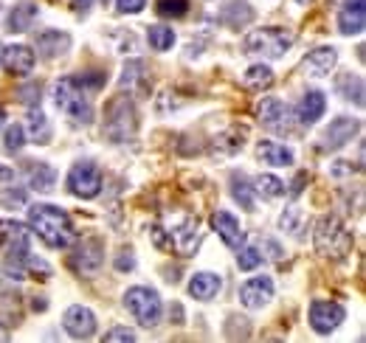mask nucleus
I'll return each mask as SVG.
<instances>
[{"mask_svg": "<svg viewBox=\"0 0 366 343\" xmlns=\"http://www.w3.org/2000/svg\"><path fill=\"white\" fill-rule=\"evenodd\" d=\"M104 341H136V335L127 329V327H116V329H110L107 335H104Z\"/></svg>", "mask_w": 366, "mask_h": 343, "instance_id": "37", "label": "nucleus"}, {"mask_svg": "<svg viewBox=\"0 0 366 343\" xmlns=\"http://www.w3.org/2000/svg\"><path fill=\"white\" fill-rule=\"evenodd\" d=\"M344 318H347V312H344V307L335 304V301H313V304H310V327H313L316 332H321V335L332 332Z\"/></svg>", "mask_w": 366, "mask_h": 343, "instance_id": "9", "label": "nucleus"}, {"mask_svg": "<svg viewBox=\"0 0 366 343\" xmlns=\"http://www.w3.org/2000/svg\"><path fill=\"white\" fill-rule=\"evenodd\" d=\"M361 129L358 119H335L324 132V149H341L344 144L352 141V135Z\"/></svg>", "mask_w": 366, "mask_h": 343, "instance_id": "16", "label": "nucleus"}, {"mask_svg": "<svg viewBox=\"0 0 366 343\" xmlns=\"http://www.w3.org/2000/svg\"><path fill=\"white\" fill-rule=\"evenodd\" d=\"M189 9V0H158L155 3V11L161 17H183Z\"/></svg>", "mask_w": 366, "mask_h": 343, "instance_id": "32", "label": "nucleus"}, {"mask_svg": "<svg viewBox=\"0 0 366 343\" xmlns=\"http://www.w3.org/2000/svg\"><path fill=\"white\" fill-rule=\"evenodd\" d=\"M257 155H259L268 166H290V164H293V152H290L285 144H276V141H259Z\"/></svg>", "mask_w": 366, "mask_h": 343, "instance_id": "23", "label": "nucleus"}, {"mask_svg": "<svg viewBox=\"0 0 366 343\" xmlns=\"http://www.w3.org/2000/svg\"><path fill=\"white\" fill-rule=\"evenodd\" d=\"M31 307H34V309H40V312H43V309H46L48 304H46V299H34V304H31Z\"/></svg>", "mask_w": 366, "mask_h": 343, "instance_id": "41", "label": "nucleus"}, {"mask_svg": "<svg viewBox=\"0 0 366 343\" xmlns=\"http://www.w3.org/2000/svg\"><path fill=\"white\" fill-rule=\"evenodd\" d=\"M242 85L248 87V90H265V87L274 85V71L268 65H254V68L245 71Z\"/></svg>", "mask_w": 366, "mask_h": 343, "instance_id": "25", "label": "nucleus"}, {"mask_svg": "<svg viewBox=\"0 0 366 343\" xmlns=\"http://www.w3.org/2000/svg\"><path fill=\"white\" fill-rule=\"evenodd\" d=\"M116 267L124 273V270H133L136 267V259H133V251H122L119 259H116Z\"/></svg>", "mask_w": 366, "mask_h": 343, "instance_id": "38", "label": "nucleus"}, {"mask_svg": "<svg viewBox=\"0 0 366 343\" xmlns=\"http://www.w3.org/2000/svg\"><path fill=\"white\" fill-rule=\"evenodd\" d=\"M274 299V279L271 276H254L239 287V301L248 309H262Z\"/></svg>", "mask_w": 366, "mask_h": 343, "instance_id": "10", "label": "nucleus"}, {"mask_svg": "<svg viewBox=\"0 0 366 343\" xmlns=\"http://www.w3.org/2000/svg\"><path fill=\"white\" fill-rule=\"evenodd\" d=\"M102 257H104L102 242L91 237V239H85V242L79 245V251L74 254V264H76L82 273H93V270L102 264Z\"/></svg>", "mask_w": 366, "mask_h": 343, "instance_id": "21", "label": "nucleus"}, {"mask_svg": "<svg viewBox=\"0 0 366 343\" xmlns=\"http://www.w3.org/2000/svg\"><path fill=\"white\" fill-rule=\"evenodd\" d=\"M293 45V34L287 29H259V31H251L245 40H242V51L251 54V56H265V59H279L287 54V48Z\"/></svg>", "mask_w": 366, "mask_h": 343, "instance_id": "5", "label": "nucleus"}, {"mask_svg": "<svg viewBox=\"0 0 366 343\" xmlns=\"http://www.w3.org/2000/svg\"><path fill=\"white\" fill-rule=\"evenodd\" d=\"M169 245L181 257H189V254L197 251V245H200V222H197V217H186L181 225H175L169 231Z\"/></svg>", "mask_w": 366, "mask_h": 343, "instance_id": "11", "label": "nucleus"}, {"mask_svg": "<svg viewBox=\"0 0 366 343\" xmlns=\"http://www.w3.org/2000/svg\"><path fill=\"white\" fill-rule=\"evenodd\" d=\"M237 264H239V270H254V267H259V264H262L259 248H242L239 257H237Z\"/></svg>", "mask_w": 366, "mask_h": 343, "instance_id": "34", "label": "nucleus"}, {"mask_svg": "<svg viewBox=\"0 0 366 343\" xmlns=\"http://www.w3.org/2000/svg\"><path fill=\"white\" fill-rule=\"evenodd\" d=\"M91 3L93 0H74V6H76V9H88ZM99 3H107V0H99Z\"/></svg>", "mask_w": 366, "mask_h": 343, "instance_id": "40", "label": "nucleus"}, {"mask_svg": "<svg viewBox=\"0 0 366 343\" xmlns=\"http://www.w3.org/2000/svg\"><path fill=\"white\" fill-rule=\"evenodd\" d=\"M147 40H149V45H152L155 51H169V48L175 45V31L167 29V26H152L149 34H147Z\"/></svg>", "mask_w": 366, "mask_h": 343, "instance_id": "30", "label": "nucleus"}, {"mask_svg": "<svg viewBox=\"0 0 366 343\" xmlns=\"http://www.w3.org/2000/svg\"><path fill=\"white\" fill-rule=\"evenodd\" d=\"M54 180H56V172L51 169L48 164H31V169H29V186L31 189L51 192L54 189Z\"/></svg>", "mask_w": 366, "mask_h": 343, "instance_id": "26", "label": "nucleus"}, {"mask_svg": "<svg viewBox=\"0 0 366 343\" xmlns=\"http://www.w3.org/2000/svg\"><path fill=\"white\" fill-rule=\"evenodd\" d=\"M254 192H259L262 197H268V200H274V197H282L285 194V183L274 177V174H259L257 180H254Z\"/></svg>", "mask_w": 366, "mask_h": 343, "instance_id": "29", "label": "nucleus"}, {"mask_svg": "<svg viewBox=\"0 0 366 343\" xmlns=\"http://www.w3.org/2000/svg\"><path fill=\"white\" fill-rule=\"evenodd\" d=\"M65 332L76 341H88L96 335V315H93L88 307L82 304H74L68 312H65Z\"/></svg>", "mask_w": 366, "mask_h": 343, "instance_id": "13", "label": "nucleus"}, {"mask_svg": "<svg viewBox=\"0 0 366 343\" xmlns=\"http://www.w3.org/2000/svg\"><path fill=\"white\" fill-rule=\"evenodd\" d=\"M0 127H3V110H0Z\"/></svg>", "mask_w": 366, "mask_h": 343, "instance_id": "42", "label": "nucleus"}, {"mask_svg": "<svg viewBox=\"0 0 366 343\" xmlns=\"http://www.w3.org/2000/svg\"><path fill=\"white\" fill-rule=\"evenodd\" d=\"M316 251L324 259H335V262L350 257L352 234L344 228V222L335 214H327L319 219V225H316Z\"/></svg>", "mask_w": 366, "mask_h": 343, "instance_id": "3", "label": "nucleus"}, {"mask_svg": "<svg viewBox=\"0 0 366 343\" xmlns=\"http://www.w3.org/2000/svg\"><path fill=\"white\" fill-rule=\"evenodd\" d=\"M34 68V54L29 45H6L3 48V71L11 76H29Z\"/></svg>", "mask_w": 366, "mask_h": 343, "instance_id": "14", "label": "nucleus"}, {"mask_svg": "<svg viewBox=\"0 0 366 343\" xmlns=\"http://www.w3.org/2000/svg\"><path fill=\"white\" fill-rule=\"evenodd\" d=\"M144 3H147V0H116V9H119L122 14H138V11L144 9Z\"/></svg>", "mask_w": 366, "mask_h": 343, "instance_id": "36", "label": "nucleus"}, {"mask_svg": "<svg viewBox=\"0 0 366 343\" xmlns=\"http://www.w3.org/2000/svg\"><path fill=\"white\" fill-rule=\"evenodd\" d=\"M127 309L133 312L138 318V324L141 327H158V321H161V299H158V293L155 290H149V287H133V290H127Z\"/></svg>", "mask_w": 366, "mask_h": 343, "instance_id": "7", "label": "nucleus"}, {"mask_svg": "<svg viewBox=\"0 0 366 343\" xmlns=\"http://www.w3.org/2000/svg\"><path fill=\"white\" fill-rule=\"evenodd\" d=\"M136 132V107L130 101V96H116L107 104V116H104V135L116 144L127 141Z\"/></svg>", "mask_w": 366, "mask_h": 343, "instance_id": "6", "label": "nucleus"}, {"mask_svg": "<svg viewBox=\"0 0 366 343\" xmlns=\"http://www.w3.org/2000/svg\"><path fill=\"white\" fill-rule=\"evenodd\" d=\"M76 82H79V85H88V87H102L104 82H107V76H104V74H88V76H79Z\"/></svg>", "mask_w": 366, "mask_h": 343, "instance_id": "39", "label": "nucleus"}, {"mask_svg": "<svg viewBox=\"0 0 366 343\" xmlns=\"http://www.w3.org/2000/svg\"><path fill=\"white\" fill-rule=\"evenodd\" d=\"M23 141H26V129L20 127V124H11V127L6 129V138H3V144H6V149H9V152H17V149H23Z\"/></svg>", "mask_w": 366, "mask_h": 343, "instance_id": "33", "label": "nucleus"}, {"mask_svg": "<svg viewBox=\"0 0 366 343\" xmlns=\"http://www.w3.org/2000/svg\"><path fill=\"white\" fill-rule=\"evenodd\" d=\"M34 17H37V6H34V3H23V6H17V9H11V11H9L6 26H9L11 31L23 34V31H29V29H31Z\"/></svg>", "mask_w": 366, "mask_h": 343, "instance_id": "24", "label": "nucleus"}, {"mask_svg": "<svg viewBox=\"0 0 366 343\" xmlns=\"http://www.w3.org/2000/svg\"><path fill=\"white\" fill-rule=\"evenodd\" d=\"M299 3H310V0H299Z\"/></svg>", "mask_w": 366, "mask_h": 343, "instance_id": "43", "label": "nucleus"}, {"mask_svg": "<svg viewBox=\"0 0 366 343\" xmlns=\"http://www.w3.org/2000/svg\"><path fill=\"white\" fill-rule=\"evenodd\" d=\"M54 104L59 113H65L74 124H91L93 107L76 79H59L54 85Z\"/></svg>", "mask_w": 366, "mask_h": 343, "instance_id": "4", "label": "nucleus"}, {"mask_svg": "<svg viewBox=\"0 0 366 343\" xmlns=\"http://www.w3.org/2000/svg\"><path fill=\"white\" fill-rule=\"evenodd\" d=\"M212 228L220 234V239H223L229 248H239V245L245 242V234H242L239 222H237L234 214H229V212H214V214H212Z\"/></svg>", "mask_w": 366, "mask_h": 343, "instance_id": "17", "label": "nucleus"}, {"mask_svg": "<svg viewBox=\"0 0 366 343\" xmlns=\"http://www.w3.org/2000/svg\"><path fill=\"white\" fill-rule=\"evenodd\" d=\"M338 93L344 99H350V101L355 99V104L364 107V82H361V76H352V74L338 76Z\"/></svg>", "mask_w": 366, "mask_h": 343, "instance_id": "27", "label": "nucleus"}, {"mask_svg": "<svg viewBox=\"0 0 366 343\" xmlns=\"http://www.w3.org/2000/svg\"><path fill=\"white\" fill-rule=\"evenodd\" d=\"M366 26V0H347L338 14L341 34H361Z\"/></svg>", "mask_w": 366, "mask_h": 343, "instance_id": "15", "label": "nucleus"}, {"mask_svg": "<svg viewBox=\"0 0 366 343\" xmlns=\"http://www.w3.org/2000/svg\"><path fill=\"white\" fill-rule=\"evenodd\" d=\"M335 62H338L335 48H316V51L307 54V59H305V71H307L310 76H327V74L335 68Z\"/></svg>", "mask_w": 366, "mask_h": 343, "instance_id": "20", "label": "nucleus"}, {"mask_svg": "<svg viewBox=\"0 0 366 343\" xmlns=\"http://www.w3.org/2000/svg\"><path fill=\"white\" fill-rule=\"evenodd\" d=\"M0 203H3L6 209H14V206H23V203H26V192H23V189H17V192H14V186H11V189H6V192H0Z\"/></svg>", "mask_w": 366, "mask_h": 343, "instance_id": "35", "label": "nucleus"}, {"mask_svg": "<svg viewBox=\"0 0 366 343\" xmlns=\"http://www.w3.org/2000/svg\"><path fill=\"white\" fill-rule=\"evenodd\" d=\"M0 248L6 257V273L14 279H23L26 273V262H29V231L14 222V219H3L0 222Z\"/></svg>", "mask_w": 366, "mask_h": 343, "instance_id": "2", "label": "nucleus"}, {"mask_svg": "<svg viewBox=\"0 0 366 343\" xmlns=\"http://www.w3.org/2000/svg\"><path fill=\"white\" fill-rule=\"evenodd\" d=\"M254 189L245 183V177L242 174H231V194H234V200L245 209V212H254V194H251Z\"/></svg>", "mask_w": 366, "mask_h": 343, "instance_id": "28", "label": "nucleus"}, {"mask_svg": "<svg viewBox=\"0 0 366 343\" xmlns=\"http://www.w3.org/2000/svg\"><path fill=\"white\" fill-rule=\"evenodd\" d=\"M68 189L82 197V200H93L99 192H102V172L91 161H79L74 164L68 172Z\"/></svg>", "mask_w": 366, "mask_h": 343, "instance_id": "8", "label": "nucleus"}, {"mask_svg": "<svg viewBox=\"0 0 366 343\" xmlns=\"http://www.w3.org/2000/svg\"><path fill=\"white\" fill-rule=\"evenodd\" d=\"M220 287H223V282L214 273H194L192 282H189V293L197 301H212L220 293Z\"/></svg>", "mask_w": 366, "mask_h": 343, "instance_id": "19", "label": "nucleus"}, {"mask_svg": "<svg viewBox=\"0 0 366 343\" xmlns=\"http://www.w3.org/2000/svg\"><path fill=\"white\" fill-rule=\"evenodd\" d=\"M68 48H71V34H65V31L51 29L37 37V51L43 56H62V54H68Z\"/></svg>", "mask_w": 366, "mask_h": 343, "instance_id": "22", "label": "nucleus"}, {"mask_svg": "<svg viewBox=\"0 0 366 343\" xmlns=\"http://www.w3.org/2000/svg\"><path fill=\"white\" fill-rule=\"evenodd\" d=\"M257 116H259V121L265 127L274 129V132H290V121H293L290 107L285 101H279V99H262L259 107H257Z\"/></svg>", "mask_w": 366, "mask_h": 343, "instance_id": "12", "label": "nucleus"}, {"mask_svg": "<svg viewBox=\"0 0 366 343\" xmlns=\"http://www.w3.org/2000/svg\"><path fill=\"white\" fill-rule=\"evenodd\" d=\"M29 222L48 248H68L76 239L71 217L56 206H31L29 209Z\"/></svg>", "mask_w": 366, "mask_h": 343, "instance_id": "1", "label": "nucleus"}, {"mask_svg": "<svg viewBox=\"0 0 366 343\" xmlns=\"http://www.w3.org/2000/svg\"><path fill=\"white\" fill-rule=\"evenodd\" d=\"M29 121H31V138H34L37 144H48V141H51V127H48L46 116H43V110H40V107H37V110H31Z\"/></svg>", "mask_w": 366, "mask_h": 343, "instance_id": "31", "label": "nucleus"}, {"mask_svg": "<svg viewBox=\"0 0 366 343\" xmlns=\"http://www.w3.org/2000/svg\"><path fill=\"white\" fill-rule=\"evenodd\" d=\"M324 110H327L324 93L310 90V93L302 96V101H299V107H296V119H299L302 124H313V121H319L321 116H324Z\"/></svg>", "mask_w": 366, "mask_h": 343, "instance_id": "18", "label": "nucleus"}]
</instances>
